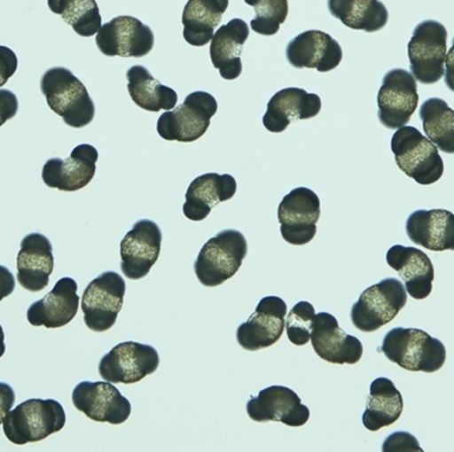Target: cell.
I'll use <instances>...</instances> for the list:
<instances>
[{"label": "cell", "mask_w": 454, "mask_h": 452, "mask_svg": "<svg viewBox=\"0 0 454 452\" xmlns=\"http://www.w3.org/2000/svg\"><path fill=\"white\" fill-rule=\"evenodd\" d=\"M379 352L389 362L412 372L440 371L446 362V348L442 341L420 329L395 328L384 337Z\"/></svg>", "instance_id": "1"}, {"label": "cell", "mask_w": 454, "mask_h": 452, "mask_svg": "<svg viewBox=\"0 0 454 452\" xmlns=\"http://www.w3.org/2000/svg\"><path fill=\"white\" fill-rule=\"evenodd\" d=\"M48 106L71 128H85L96 116V105L85 84L68 68L52 67L40 82Z\"/></svg>", "instance_id": "2"}, {"label": "cell", "mask_w": 454, "mask_h": 452, "mask_svg": "<svg viewBox=\"0 0 454 452\" xmlns=\"http://www.w3.org/2000/svg\"><path fill=\"white\" fill-rule=\"evenodd\" d=\"M66 412L56 400H27L12 409L4 420V433L12 443L25 446L60 433Z\"/></svg>", "instance_id": "3"}, {"label": "cell", "mask_w": 454, "mask_h": 452, "mask_svg": "<svg viewBox=\"0 0 454 452\" xmlns=\"http://www.w3.org/2000/svg\"><path fill=\"white\" fill-rule=\"evenodd\" d=\"M396 165L419 185H431L442 178L445 163L434 143L415 127H402L390 140Z\"/></svg>", "instance_id": "4"}, {"label": "cell", "mask_w": 454, "mask_h": 452, "mask_svg": "<svg viewBox=\"0 0 454 452\" xmlns=\"http://www.w3.org/2000/svg\"><path fill=\"white\" fill-rule=\"evenodd\" d=\"M247 254V244L239 230H222L201 247L193 265L199 282L216 287L233 277Z\"/></svg>", "instance_id": "5"}, {"label": "cell", "mask_w": 454, "mask_h": 452, "mask_svg": "<svg viewBox=\"0 0 454 452\" xmlns=\"http://www.w3.org/2000/svg\"><path fill=\"white\" fill-rule=\"evenodd\" d=\"M218 111V102L206 91H195L183 104L158 120L157 131L168 142L192 143L200 139Z\"/></svg>", "instance_id": "6"}, {"label": "cell", "mask_w": 454, "mask_h": 452, "mask_svg": "<svg viewBox=\"0 0 454 452\" xmlns=\"http://www.w3.org/2000/svg\"><path fill=\"white\" fill-rule=\"evenodd\" d=\"M404 284L395 277H387L372 285L359 296L351 308V322L358 331L373 333L394 321L407 305Z\"/></svg>", "instance_id": "7"}, {"label": "cell", "mask_w": 454, "mask_h": 452, "mask_svg": "<svg viewBox=\"0 0 454 452\" xmlns=\"http://www.w3.org/2000/svg\"><path fill=\"white\" fill-rule=\"evenodd\" d=\"M448 53V30L434 19L423 20L414 29L408 44L411 74L422 84H434L443 78Z\"/></svg>", "instance_id": "8"}, {"label": "cell", "mask_w": 454, "mask_h": 452, "mask_svg": "<svg viewBox=\"0 0 454 452\" xmlns=\"http://www.w3.org/2000/svg\"><path fill=\"white\" fill-rule=\"evenodd\" d=\"M126 282L116 272L101 273L86 287L81 308L90 331H109L116 323L126 295Z\"/></svg>", "instance_id": "9"}, {"label": "cell", "mask_w": 454, "mask_h": 452, "mask_svg": "<svg viewBox=\"0 0 454 452\" xmlns=\"http://www.w3.org/2000/svg\"><path fill=\"white\" fill-rule=\"evenodd\" d=\"M379 120L387 129L405 127L418 109V82L403 68L387 71L377 96Z\"/></svg>", "instance_id": "10"}, {"label": "cell", "mask_w": 454, "mask_h": 452, "mask_svg": "<svg viewBox=\"0 0 454 452\" xmlns=\"http://www.w3.org/2000/svg\"><path fill=\"white\" fill-rule=\"evenodd\" d=\"M320 214V199L312 189H293L278 208L283 239L294 246H303L312 242L317 232Z\"/></svg>", "instance_id": "11"}, {"label": "cell", "mask_w": 454, "mask_h": 452, "mask_svg": "<svg viewBox=\"0 0 454 452\" xmlns=\"http://www.w3.org/2000/svg\"><path fill=\"white\" fill-rule=\"evenodd\" d=\"M160 367V355L152 346L140 342H121L99 362L98 372L109 383L140 382Z\"/></svg>", "instance_id": "12"}, {"label": "cell", "mask_w": 454, "mask_h": 452, "mask_svg": "<svg viewBox=\"0 0 454 452\" xmlns=\"http://www.w3.org/2000/svg\"><path fill=\"white\" fill-rule=\"evenodd\" d=\"M154 43L152 27L129 15L109 20L96 35L97 48L108 58H145L152 52Z\"/></svg>", "instance_id": "13"}, {"label": "cell", "mask_w": 454, "mask_h": 452, "mask_svg": "<svg viewBox=\"0 0 454 452\" xmlns=\"http://www.w3.org/2000/svg\"><path fill=\"white\" fill-rule=\"evenodd\" d=\"M73 403L79 412L97 423H108L114 425L124 424L131 415V402L127 400L114 383L85 382L79 383L73 392Z\"/></svg>", "instance_id": "14"}, {"label": "cell", "mask_w": 454, "mask_h": 452, "mask_svg": "<svg viewBox=\"0 0 454 452\" xmlns=\"http://www.w3.org/2000/svg\"><path fill=\"white\" fill-rule=\"evenodd\" d=\"M162 247V231L155 222L142 219L127 232L120 245L121 270L126 277L139 280L149 275Z\"/></svg>", "instance_id": "15"}, {"label": "cell", "mask_w": 454, "mask_h": 452, "mask_svg": "<svg viewBox=\"0 0 454 452\" xmlns=\"http://www.w3.org/2000/svg\"><path fill=\"white\" fill-rule=\"evenodd\" d=\"M287 305L278 296H265L254 313L237 329V341L245 351L270 348L279 341L285 331Z\"/></svg>", "instance_id": "16"}, {"label": "cell", "mask_w": 454, "mask_h": 452, "mask_svg": "<svg viewBox=\"0 0 454 452\" xmlns=\"http://www.w3.org/2000/svg\"><path fill=\"white\" fill-rule=\"evenodd\" d=\"M247 413L256 423L277 421L287 426L305 425L310 417V410L297 393L285 386H271L256 397H251L247 403Z\"/></svg>", "instance_id": "17"}, {"label": "cell", "mask_w": 454, "mask_h": 452, "mask_svg": "<svg viewBox=\"0 0 454 452\" xmlns=\"http://www.w3.org/2000/svg\"><path fill=\"white\" fill-rule=\"evenodd\" d=\"M98 151L90 144H79L67 160L51 158L43 168V181L48 188L76 191L91 183L97 171Z\"/></svg>", "instance_id": "18"}, {"label": "cell", "mask_w": 454, "mask_h": 452, "mask_svg": "<svg viewBox=\"0 0 454 452\" xmlns=\"http://www.w3.org/2000/svg\"><path fill=\"white\" fill-rule=\"evenodd\" d=\"M286 58L297 70L316 68L318 73H329L341 63L343 50L328 33L308 30L288 43Z\"/></svg>", "instance_id": "19"}, {"label": "cell", "mask_w": 454, "mask_h": 452, "mask_svg": "<svg viewBox=\"0 0 454 452\" xmlns=\"http://www.w3.org/2000/svg\"><path fill=\"white\" fill-rule=\"evenodd\" d=\"M310 342L318 357L333 364H356L364 356L362 342L347 334L333 314H316Z\"/></svg>", "instance_id": "20"}, {"label": "cell", "mask_w": 454, "mask_h": 452, "mask_svg": "<svg viewBox=\"0 0 454 452\" xmlns=\"http://www.w3.org/2000/svg\"><path fill=\"white\" fill-rule=\"evenodd\" d=\"M55 268L52 244L45 235L32 232L20 242L17 257L18 283L30 292H40L50 284Z\"/></svg>", "instance_id": "21"}, {"label": "cell", "mask_w": 454, "mask_h": 452, "mask_svg": "<svg viewBox=\"0 0 454 452\" xmlns=\"http://www.w3.org/2000/svg\"><path fill=\"white\" fill-rule=\"evenodd\" d=\"M79 305L78 284L74 278L63 277L48 295L27 308V321L32 326L63 328L75 318Z\"/></svg>", "instance_id": "22"}, {"label": "cell", "mask_w": 454, "mask_h": 452, "mask_svg": "<svg viewBox=\"0 0 454 452\" xmlns=\"http://www.w3.org/2000/svg\"><path fill=\"white\" fill-rule=\"evenodd\" d=\"M321 98L300 88H287L278 91L268 102L262 125L272 134L286 131L293 122L313 119L321 112Z\"/></svg>", "instance_id": "23"}, {"label": "cell", "mask_w": 454, "mask_h": 452, "mask_svg": "<svg viewBox=\"0 0 454 452\" xmlns=\"http://www.w3.org/2000/svg\"><path fill=\"white\" fill-rule=\"evenodd\" d=\"M387 262L402 277L407 293L417 300L430 296L434 282V265L422 250L395 245L387 253Z\"/></svg>", "instance_id": "24"}, {"label": "cell", "mask_w": 454, "mask_h": 452, "mask_svg": "<svg viewBox=\"0 0 454 452\" xmlns=\"http://www.w3.org/2000/svg\"><path fill=\"white\" fill-rule=\"evenodd\" d=\"M410 241L431 252H454V214L446 209L412 212L405 223Z\"/></svg>", "instance_id": "25"}, {"label": "cell", "mask_w": 454, "mask_h": 452, "mask_svg": "<svg viewBox=\"0 0 454 452\" xmlns=\"http://www.w3.org/2000/svg\"><path fill=\"white\" fill-rule=\"evenodd\" d=\"M237 193V181L231 175L207 173L191 183L185 195L183 212L190 221L201 222L207 218L213 208L223 201L231 200Z\"/></svg>", "instance_id": "26"}, {"label": "cell", "mask_w": 454, "mask_h": 452, "mask_svg": "<svg viewBox=\"0 0 454 452\" xmlns=\"http://www.w3.org/2000/svg\"><path fill=\"white\" fill-rule=\"evenodd\" d=\"M247 38L249 25L241 18H234L214 35L210 45L211 61L226 81H234L241 75V53Z\"/></svg>", "instance_id": "27"}, {"label": "cell", "mask_w": 454, "mask_h": 452, "mask_svg": "<svg viewBox=\"0 0 454 452\" xmlns=\"http://www.w3.org/2000/svg\"><path fill=\"white\" fill-rule=\"evenodd\" d=\"M227 7L229 0H188L183 12L184 40L192 47L211 43Z\"/></svg>", "instance_id": "28"}, {"label": "cell", "mask_w": 454, "mask_h": 452, "mask_svg": "<svg viewBox=\"0 0 454 452\" xmlns=\"http://www.w3.org/2000/svg\"><path fill=\"white\" fill-rule=\"evenodd\" d=\"M404 402L402 393L396 389L395 383L387 378H377L370 386L362 423L364 428L377 433L380 429L396 423L402 416Z\"/></svg>", "instance_id": "29"}, {"label": "cell", "mask_w": 454, "mask_h": 452, "mask_svg": "<svg viewBox=\"0 0 454 452\" xmlns=\"http://www.w3.org/2000/svg\"><path fill=\"white\" fill-rule=\"evenodd\" d=\"M127 79L129 97L140 109L157 113L172 111L177 105V93L157 81L146 67L134 66L127 71Z\"/></svg>", "instance_id": "30"}, {"label": "cell", "mask_w": 454, "mask_h": 452, "mask_svg": "<svg viewBox=\"0 0 454 452\" xmlns=\"http://www.w3.org/2000/svg\"><path fill=\"white\" fill-rule=\"evenodd\" d=\"M333 17L349 29L376 33L387 27L389 12L380 0H328Z\"/></svg>", "instance_id": "31"}, {"label": "cell", "mask_w": 454, "mask_h": 452, "mask_svg": "<svg viewBox=\"0 0 454 452\" xmlns=\"http://www.w3.org/2000/svg\"><path fill=\"white\" fill-rule=\"evenodd\" d=\"M423 131L431 143L445 154H454V111L443 99H426L419 109Z\"/></svg>", "instance_id": "32"}, {"label": "cell", "mask_w": 454, "mask_h": 452, "mask_svg": "<svg viewBox=\"0 0 454 452\" xmlns=\"http://www.w3.org/2000/svg\"><path fill=\"white\" fill-rule=\"evenodd\" d=\"M48 7L81 37H93L101 29L102 18L96 0H48Z\"/></svg>", "instance_id": "33"}, {"label": "cell", "mask_w": 454, "mask_h": 452, "mask_svg": "<svg viewBox=\"0 0 454 452\" xmlns=\"http://www.w3.org/2000/svg\"><path fill=\"white\" fill-rule=\"evenodd\" d=\"M245 4L254 7L256 12L251 27L259 35H277L287 19L288 0H245Z\"/></svg>", "instance_id": "34"}, {"label": "cell", "mask_w": 454, "mask_h": 452, "mask_svg": "<svg viewBox=\"0 0 454 452\" xmlns=\"http://www.w3.org/2000/svg\"><path fill=\"white\" fill-rule=\"evenodd\" d=\"M315 316V308L309 301H300L286 316V333L294 346L303 347L310 341Z\"/></svg>", "instance_id": "35"}, {"label": "cell", "mask_w": 454, "mask_h": 452, "mask_svg": "<svg viewBox=\"0 0 454 452\" xmlns=\"http://www.w3.org/2000/svg\"><path fill=\"white\" fill-rule=\"evenodd\" d=\"M384 452H422V447L415 436L408 433H395L382 444Z\"/></svg>", "instance_id": "36"}, {"label": "cell", "mask_w": 454, "mask_h": 452, "mask_svg": "<svg viewBox=\"0 0 454 452\" xmlns=\"http://www.w3.org/2000/svg\"><path fill=\"white\" fill-rule=\"evenodd\" d=\"M18 68L17 55L10 48L0 45V89L9 82Z\"/></svg>", "instance_id": "37"}, {"label": "cell", "mask_w": 454, "mask_h": 452, "mask_svg": "<svg viewBox=\"0 0 454 452\" xmlns=\"http://www.w3.org/2000/svg\"><path fill=\"white\" fill-rule=\"evenodd\" d=\"M18 98L12 91L0 89V127L9 120L14 119L18 113Z\"/></svg>", "instance_id": "38"}, {"label": "cell", "mask_w": 454, "mask_h": 452, "mask_svg": "<svg viewBox=\"0 0 454 452\" xmlns=\"http://www.w3.org/2000/svg\"><path fill=\"white\" fill-rule=\"evenodd\" d=\"M15 402V393L12 386L0 382V424H4L7 413L12 410Z\"/></svg>", "instance_id": "39"}, {"label": "cell", "mask_w": 454, "mask_h": 452, "mask_svg": "<svg viewBox=\"0 0 454 452\" xmlns=\"http://www.w3.org/2000/svg\"><path fill=\"white\" fill-rule=\"evenodd\" d=\"M15 290V277L10 269L0 265V301L12 295Z\"/></svg>", "instance_id": "40"}, {"label": "cell", "mask_w": 454, "mask_h": 452, "mask_svg": "<svg viewBox=\"0 0 454 452\" xmlns=\"http://www.w3.org/2000/svg\"><path fill=\"white\" fill-rule=\"evenodd\" d=\"M443 78H445L446 88L454 93V38L450 50L446 53Z\"/></svg>", "instance_id": "41"}, {"label": "cell", "mask_w": 454, "mask_h": 452, "mask_svg": "<svg viewBox=\"0 0 454 452\" xmlns=\"http://www.w3.org/2000/svg\"><path fill=\"white\" fill-rule=\"evenodd\" d=\"M6 352V344H4V331L2 325H0V357L4 356Z\"/></svg>", "instance_id": "42"}]
</instances>
